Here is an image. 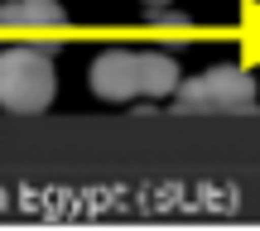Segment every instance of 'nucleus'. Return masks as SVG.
<instances>
[{
	"label": "nucleus",
	"instance_id": "423d86ee",
	"mask_svg": "<svg viewBox=\"0 0 260 231\" xmlns=\"http://www.w3.org/2000/svg\"><path fill=\"white\" fill-rule=\"evenodd\" d=\"M149 19H154L159 29H178V34H188V29H193V19H188L183 10H169V5H159V10H149Z\"/></svg>",
	"mask_w": 260,
	"mask_h": 231
},
{
	"label": "nucleus",
	"instance_id": "f03ea898",
	"mask_svg": "<svg viewBox=\"0 0 260 231\" xmlns=\"http://www.w3.org/2000/svg\"><path fill=\"white\" fill-rule=\"evenodd\" d=\"M178 111H255V77L236 63H217L198 77H178Z\"/></svg>",
	"mask_w": 260,
	"mask_h": 231
},
{
	"label": "nucleus",
	"instance_id": "20e7f679",
	"mask_svg": "<svg viewBox=\"0 0 260 231\" xmlns=\"http://www.w3.org/2000/svg\"><path fill=\"white\" fill-rule=\"evenodd\" d=\"M68 24V10L58 0H10L0 5V29H19V34H53Z\"/></svg>",
	"mask_w": 260,
	"mask_h": 231
},
{
	"label": "nucleus",
	"instance_id": "39448f33",
	"mask_svg": "<svg viewBox=\"0 0 260 231\" xmlns=\"http://www.w3.org/2000/svg\"><path fill=\"white\" fill-rule=\"evenodd\" d=\"M135 82H140V96H174L178 63L169 53H135Z\"/></svg>",
	"mask_w": 260,
	"mask_h": 231
},
{
	"label": "nucleus",
	"instance_id": "f257e3e1",
	"mask_svg": "<svg viewBox=\"0 0 260 231\" xmlns=\"http://www.w3.org/2000/svg\"><path fill=\"white\" fill-rule=\"evenodd\" d=\"M53 92H58V77H53L48 44L0 48V106H5V111L39 116V111H48Z\"/></svg>",
	"mask_w": 260,
	"mask_h": 231
},
{
	"label": "nucleus",
	"instance_id": "0eeeda50",
	"mask_svg": "<svg viewBox=\"0 0 260 231\" xmlns=\"http://www.w3.org/2000/svg\"><path fill=\"white\" fill-rule=\"evenodd\" d=\"M159 5H169V0H149V10H159Z\"/></svg>",
	"mask_w": 260,
	"mask_h": 231
},
{
	"label": "nucleus",
	"instance_id": "7ed1b4c3",
	"mask_svg": "<svg viewBox=\"0 0 260 231\" xmlns=\"http://www.w3.org/2000/svg\"><path fill=\"white\" fill-rule=\"evenodd\" d=\"M92 92L102 96V102H135V96H140L135 53H125V48H106V53L92 63Z\"/></svg>",
	"mask_w": 260,
	"mask_h": 231
}]
</instances>
